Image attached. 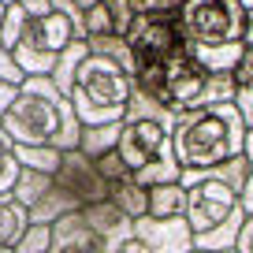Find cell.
I'll use <instances>...</instances> for the list:
<instances>
[{
	"label": "cell",
	"mask_w": 253,
	"mask_h": 253,
	"mask_svg": "<svg viewBox=\"0 0 253 253\" xmlns=\"http://www.w3.org/2000/svg\"><path fill=\"white\" fill-rule=\"evenodd\" d=\"M19 8H23L30 19H41V15L52 11V0H19Z\"/></svg>",
	"instance_id": "cell-33"
},
{
	"label": "cell",
	"mask_w": 253,
	"mask_h": 253,
	"mask_svg": "<svg viewBox=\"0 0 253 253\" xmlns=\"http://www.w3.org/2000/svg\"><path fill=\"white\" fill-rule=\"evenodd\" d=\"M0 4H4V8H8V4H19V0H0Z\"/></svg>",
	"instance_id": "cell-41"
},
{
	"label": "cell",
	"mask_w": 253,
	"mask_h": 253,
	"mask_svg": "<svg viewBox=\"0 0 253 253\" xmlns=\"http://www.w3.org/2000/svg\"><path fill=\"white\" fill-rule=\"evenodd\" d=\"M48 250H52V223H30L23 242L15 246V253H48Z\"/></svg>",
	"instance_id": "cell-26"
},
{
	"label": "cell",
	"mask_w": 253,
	"mask_h": 253,
	"mask_svg": "<svg viewBox=\"0 0 253 253\" xmlns=\"http://www.w3.org/2000/svg\"><path fill=\"white\" fill-rule=\"evenodd\" d=\"M238 253H253V216H246L242 227H238V242H235Z\"/></svg>",
	"instance_id": "cell-32"
},
{
	"label": "cell",
	"mask_w": 253,
	"mask_h": 253,
	"mask_svg": "<svg viewBox=\"0 0 253 253\" xmlns=\"http://www.w3.org/2000/svg\"><path fill=\"white\" fill-rule=\"evenodd\" d=\"M48 190H52V175L34 171V168H23V171H19L15 190H11V198H15V201H23L26 209H34V205H38V201L48 194Z\"/></svg>",
	"instance_id": "cell-19"
},
{
	"label": "cell",
	"mask_w": 253,
	"mask_h": 253,
	"mask_svg": "<svg viewBox=\"0 0 253 253\" xmlns=\"http://www.w3.org/2000/svg\"><path fill=\"white\" fill-rule=\"evenodd\" d=\"M0 138H8V134H4V123H0Z\"/></svg>",
	"instance_id": "cell-43"
},
{
	"label": "cell",
	"mask_w": 253,
	"mask_h": 253,
	"mask_svg": "<svg viewBox=\"0 0 253 253\" xmlns=\"http://www.w3.org/2000/svg\"><path fill=\"white\" fill-rule=\"evenodd\" d=\"M0 23H4V4H0Z\"/></svg>",
	"instance_id": "cell-42"
},
{
	"label": "cell",
	"mask_w": 253,
	"mask_h": 253,
	"mask_svg": "<svg viewBox=\"0 0 253 253\" xmlns=\"http://www.w3.org/2000/svg\"><path fill=\"white\" fill-rule=\"evenodd\" d=\"M134 86L142 93H149L153 101H160L175 119L194 112V108L227 104L238 93L235 75H212L186 52L168 60V63H142L134 71Z\"/></svg>",
	"instance_id": "cell-3"
},
{
	"label": "cell",
	"mask_w": 253,
	"mask_h": 253,
	"mask_svg": "<svg viewBox=\"0 0 253 253\" xmlns=\"http://www.w3.org/2000/svg\"><path fill=\"white\" fill-rule=\"evenodd\" d=\"M182 38L190 45H238L246 34V4L242 0H182L175 11Z\"/></svg>",
	"instance_id": "cell-6"
},
{
	"label": "cell",
	"mask_w": 253,
	"mask_h": 253,
	"mask_svg": "<svg viewBox=\"0 0 253 253\" xmlns=\"http://www.w3.org/2000/svg\"><path fill=\"white\" fill-rule=\"evenodd\" d=\"M82 220H86V227L93 231V235H101L112 250H116L123 238L134 235V220H130V216H126L112 198L108 201H97V205H86V209H82Z\"/></svg>",
	"instance_id": "cell-12"
},
{
	"label": "cell",
	"mask_w": 253,
	"mask_h": 253,
	"mask_svg": "<svg viewBox=\"0 0 253 253\" xmlns=\"http://www.w3.org/2000/svg\"><path fill=\"white\" fill-rule=\"evenodd\" d=\"M30 209L23 205V201H15L8 194V198H0V250H11L15 253V246L23 242V235L30 231Z\"/></svg>",
	"instance_id": "cell-13"
},
{
	"label": "cell",
	"mask_w": 253,
	"mask_h": 253,
	"mask_svg": "<svg viewBox=\"0 0 253 253\" xmlns=\"http://www.w3.org/2000/svg\"><path fill=\"white\" fill-rule=\"evenodd\" d=\"M67 212H79V201H71L63 190H56V182H52V190L30 209V220L34 223H56L60 216H67Z\"/></svg>",
	"instance_id": "cell-20"
},
{
	"label": "cell",
	"mask_w": 253,
	"mask_h": 253,
	"mask_svg": "<svg viewBox=\"0 0 253 253\" xmlns=\"http://www.w3.org/2000/svg\"><path fill=\"white\" fill-rule=\"evenodd\" d=\"M112 253H153V250H149V246H145L138 235H130V238H123V242H119Z\"/></svg>",
	"instance_id": "cell-35"
},
{
	"label": "cell",
	"mask_w": 253,
	"mask_h": 253,
	"mask_svg": "<svg viewBox=\"0 0 253 253\" xmlns=\"http://www.w3.org/2000/svg\"><path fill=\"white\" fill-rule=\"evenodd\" d=\"M242 212L253 216V168H250V175H246V186H242Z\"/></svg>",
	"instance_id": "cell-36"
},
{
	"label": "cell",
	"mask_w": 253,
	"mask_h": 253,
	"mask_svg": "<svg viewBox=\"0 0 253 253\" xmlns=\"http://www.w3.org/2000/svg\"><path fill=\"white\" fill-rule=\"evenodd\" d=\"M242 45L253 48V8H246V34H242Z\"/></svg>",
	"instance_id": "cell-37"
},
{
	"label": "cell",
	"mask_w": 253,
	"mask_h": 253,
	"mask_svg": "<svg viewBox=\"0 0 253 253\" xmlns=\"http://www.w3.org/2000/svg\"><path fill=\"white\" fill-rule=\"evenodd\" d=\"M171 153L182 171H212V168L227 164L231 157H242L246 119L235 108V101L209 104V108H194L186 116H179Z\"/></svg>",
	"instance_id": "cell-2"
},
{
	"label": "cell",
	"mask_w": 253,
	"mask_h": 253,
	"mask_svg": "<svg viewBox=\"0 0 253 253\" xmlns=\"http://www.w3.org/2000/svg\"><path fill=\"white\" fill-rule=\"evenodd\" d=\"M179 182L186 186V223L194 235H205L242 212V190H235L216 168L212 171H182Z\"/></svg>",
	"instance_id": "cell-7"
},
{
	"label": "cell",
	"mask_w": 253,
	"mask_h": 253,
	"mask_svg": "<svg viewBox=\"0 0 253 253\" xmlns=\"http://www.w3.org/2000/svg\"><path fill=\"white\" fill-rule=\"evenodd\" d=\"M175 123L179 119L164 108L160 101H153L149 93L134 86V97H130V108H126L123 119V134H119V157L126 160L130 171H142L153 160L168 157L171 153V138H175Z\"/></svg>",
	"instance_id": "cell-5"
},
{
	"label": "cell",
	"mask_w": 253,
	"mask_h": 253,
	"mask_svg": "<svg viewBox=\"0 0 253 253\" xmlns=\"http://www.w3.org/2000/svg\"><path fill=\"white\" fill-rule=\"evenodd\" d=\"M112 201H116V205L123 209L130 220L149 216V186H142V182H134V179H126V182H119V186H112Z\"/></svg>",
	"instance_id": "cell-17"
},
{
	"label": "cell",
	"mask_w": 253,
	"mask_h": 253,
	"mask_svg": "<svg viewBox=\"0 0 253 253\" xmlns=\"http://www.w3.org/2000/svg\"><path fill=\"white\" fill-rule=\"evenodd\" d=\"M149 216H153V220H175V216H186V186H182V182H160V186H149Z\"/></svg>",
	"instance_id": "cell-14"
},
{
	"label": "cell",
	"mask_w": 253,
	"mask_h": 253,
	"mask_svg": "<svg viewBox=\"0 0 253 253\" xmlns=\"http://www.w3.org/2000/svg\"><path fill=\"white\" fill-rule=\"evenodd\" d=\"M89 52V41L86 38H75L71 45L60 52V60H56V71L48 75V79L56 82V89H60L63 97H71V86H75V75H79V63L86 60Z\"/></svg>",
	"instance_id": "cell-15"
},
{
	"label": "cell",
	"mask_w": 253,
	"mask_h": 253,
	"mask_svg": "<svg viewBox=\"0 0 253 253\" xmlns=\"http://www.w3.org/2000/svg\"><path fill=\"white\" fill-rule=\"evenodd\" d=\"M52 182H56V190H63L71 201H79V209L112 198V186L104 182V175L97 171V160L86 157L82 149H67L63 153Z\"/></svg>",
	"instance_id": "cell-9"
},
{
	"label": "cell",
	"mask_w": 253,
	"mask_h": 253,
	"mask_svg": "<svg viewBox=\"0 0 253 253\" xmlns=\"http://www.w3.org/2000/svg\"><path fill=\"white\" fill-rule=\"evenodd\" d=\"M15 97H19V86H15V82H4V79H0V116H4V112L15 104Z\"/></svg>",
	"instance_id": "cell-34"
},
{
	"label": "cell",
	"mask_w": 253,
	"mask_h": 253,
	"mask_svg": "<svg viewBox=\"0 0 253 253\" xmlns=\"http://www.w3.org/2000/svg\"><path fill=\"white\" fill-rule=\"evenodd\" d=\"M190 253H212V250H198V246H194V250H190ZM227 253H238V250H227Z\"/></svg>",
	"instance_id": "cell-40"
},
{
	"label": "cell",
	"mask_w": 253,
	"mask_h": 253,
	"mask_svg": "<svg viewBox=\"0 0 253 253\" xmlns=\"http://www.w3.org/2000/svg\"><path fill=\"white\" fill-rule=\"evenodd\" d=\"M108 34H119L116 30V19H112L108 4H93L89 11H82V38L86 41H97V38H108Z\"/></svg>",
	"instance_id": "cell-22"
},
{
	"label": "cell",
	"mask_w": 253,
	"mask_h": 253,
	"mask_svg": "<svg viewBox=\"0 0 253 253\" xmlns=\"http://www.w3.org/2000/svg\"><path fill=\"white\" fill-rule=\"evenodd\" d=\"M246 160L253 164V123L246 126Z\"/></svg>",
	"instance_id": "cell-38"
},
{
	"label": "cell",
	"mask_w": 253,
	"mask_h": 253,
	"mask_svg": "<svg viewBox=\"0 0 253 253\" xmlns=\"http://www.w3.org/2000/svg\"><path fill=\"white\" fill-rule=\"evenodd\" d=\"M134 235L142 238L153 253H190L194 250V231H190L186 216H175V220L142 216V220H134Z\"/></svg>",
	"instance_id": "cell-10"
},
{
	"label": "cell",
	"mask_w": 253,
	"mask_h": 253,
	"mask_svg": "<svg viewBox=\"0 0 253 253\" xmlns=\"http://www.w3.org/2000/svg\"><path fill=\"white\" fill-rule=\"evenodd\" d=\"M242 220H246V212H238V216H231L227 223H220V227L205 231V235H194V246H198V250H212V253H227V250H235Z\"/></svg>",
	"instance_id": "cell-18"
},
{
	"label": "cell",
	"mask_w": 253,
	"mask_h": 253,
	"mask_svg": "<svg viewBox=\"0 0 253 253\" xmlns=\"http://www.w3.org/2000/svg\"><path fill=\"white\" fill-rule=\"evenodd\" d=\"M130 97H134V75L119 60L89 48L86 60L79 63V75H75V86H71V108L79 116V123L82 126L123 123Z\"/></svg>",
	"instance_id": "cell-4"
},
{
	"label": "cell",
	"mask_w": 253,
	"mask_h": 253,
	"mask_svg": "<svg viewBox=\"0 0 253 253\" xmlns=\"http://www.w3.org/2000/svg\"><path fill=\"white\" fill-rule=\"evenodd\" d=\"M231 75H235V86H253V48L242 45V60Z\"/></svg>",
	"instance_id": "cell-29"
},
{
	"label": "cell",
	"mask_w": 253,
	"mask_h": 253,
	"mask_svg": "<svg viewBox=\"0 0 253 253\" xmlns=\"http://www.w3.org/2000/svg\"><path fill=\"white\" fill-rule=\"evenodd\" d=\"M26 26H30V15H26L19 4H8V8H4V23H0V45L15 48L19 41H23Z\"/></svg>",
	"instance_id": "cell-23"
},
{
	"label": "cell",
	"mask_w": 253,
	"mask_h": 253,
	"mask_svg": "<svg viewBox=\"0 0 253 253\" xmlns=\"http://www.w3.org/2000/svg\"><path fill=\"white\" fill-rule=\"evenodd\" d=\"M123 38L134 52L138 67L142 63H168L186 52V38H182L175 11H134Z\"/></svg>",
	"instance_id": "cell-8"
},
{
	"label": "cell",
	"mask_w": 253,
	"mask_h": 253,
	"mask_svg": "<svg viewBox=\"0 0 253 253\" xmlns=\"http://www.w3.org/2000/svg\"><path fill=\"white\" fill-rule=\"evenodd\" d=\"M0 79L15 82V86H23V82H26V71L19 67V60L11 56V48H4V45H0Z\"/></svg>",
	"instance_id": "cell-27"
},
{
	"label": "cell",
	"mask_w": 253,
	"mask_h": 253,
	"mask_svg": "<svg viewBox=\"0 0 253 253\" xmlns=\"http://www.w3.org/2000/svg\"><path fill=\"white\" fill-rule=\"evenodd\" d=\"M97 171L104 175V182H108V186H119V182L134 179V171L126 168V160L119 157V149H108L104 157H97Z\"/></svg>",
	"instance_id": "cell-25"
},
{
	"label": "cell",
	"mask_w": 253,
	"mask_h": 253,
	"mask_svg": "<svg viewBox=\"0 0 253 253\" xmlns=\"http://www.w3.org/2000/svg\"><path fill=\"white\" fill-rule=\"evenodd\" d=\"M15 149V160L23 168H34V171H45V175H56V168H60V149H52V145H11Z\"/></svg>",
	"instance_id": "cell-21"
},
{
	"label": "cell",
	"mask_w": 253,
	"mask_h": 253,
	"mask_svg": "<svg viewBox=\"0 0 253 253\" xmlns=\"http://www.w3.org/2000/svg\"><path fill=\"white\" fill-rule=\"evenodd\" d=\"M112 11V19H116V30L126 34V26H130V19H134V8H130V0H104Z\"/></svg>",
	"instance_id": "cell-28"
},
{
	"label": "cell",
	"mask_w": 253,
	"mask_h": 253,
	"mask_svg": "<svg viewBox=\"0 0 253 253\" xmlns=\"http://www.w3.org/2000/svg\"><path fill=\"white\" fill-rule=\"evenodd\" d=\"M0 123L11 145H52L67 153L82 142V123L71 108V97H63L48 75H30Z\"/></svg>",
	"instance_id": "cell-1"
},
{
	"label": "cell",
	"mask_w": 253,
	"mask_h": 253,
	"mask_svg": "<svg viewBox=\"0 0 253 253\" xmlns=\"http://www.w3.org/2000/svg\"><path fill=\"white\" fill-rule=\"evenodd\" d=\"M19 171H23V164L15 160V149H11V142H8V138H0V198H8L11 190H15Z\"/></svg>",
	"instance_id": "cell-24"
},
{
	"label": "cell",
	"mask_w": 253,
	"mask_h": 253,
	"mask_svg": "<svg viewBox=\"0 0 253 253\" xmlns=\"http://www.w3.org/2000/svg\"><path fill=\"white\" fill-rule=\"evenodd\" d=\"M235 108L242 112L246 126H250V123H253V86H238V93H235Z\"/></svg>",
	"instance_id": "cell-30"
},
{
	"label": "cell",
	"mask_w": 253,
	"mask_h": 253,
	"mask_svg": "<svg viewBox=\"0 0 253 253\" xmlns=\"http://www.w3.org/2000/svg\"><path fill=\"white\" fill-rule=\"evenodd\" d=\"M93 4H101V0H75V8H79V11H89Z\"/></svg>",
	"instance_id": "cell-39"
},
{
	"label": "cell",
	"mask_w": 253,
	"mask_h": 253,
	"mask_svg": "<svg viewBox=\"0 0 253 253\" xmlns=\"http://www.w3.org/2000/svg\"><path fill=\"white\" fill-rule=\"evenodd\" d=\"M119 134H123V123H97V126H82V142L79 149L86 153V157H104L108 149H116L119 145Z\"/></svg>",
	"instance_id": "cell-16"
},
{
	"label": "cell",
	"mask_w": 253,
	"mask_h": 253,
	"mask_svg": "<svg viewBox=\"0 0 253 253\" xmlns=\"http://www.w3.org/2000/svg\"><path fill=\"white\" fill-rule=\"evenodd\" d=\"M48 253H112V246L86 227L79 209V212H67L52 223V250Z\"/></svg>",
	"instance_id": "cell-11"
},
{
	"label": "cell",
	"mask_w": 253,
	"mask_h": 253,
	"mask_svg": "<svg viewBox=\"0 0 253 253\" xmlns=\"http://www.w3.org/2000/svg\"><path fill=\"white\" fill-rule=\"evenodd\" d=\"M182 0H138L134 11H179Z\"/></svg>",
	"instance_id": "cell-31"
}]
</instances>
